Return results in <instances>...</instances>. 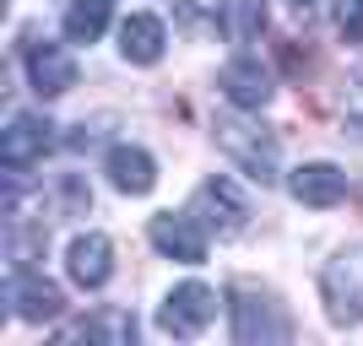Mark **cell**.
<instances>
[{
	"mask_svg": "<svg viewBox=\"0 0 363 346\" xmlns=\"http://www.w3.org/2000/svg\"><path fill=\"white\" fill-rule=\"evenodd\" d=\"M190 217H196L206 233H217V238H239L244 233V222H250V200H244V190L233 179H206L190 195Z\"/></svg>",
	"mask_w": 363,
	"mask_h": 346,
	"instance_id": "obj_4",
	"label": "cell"
},
{
	"mask_svg": "<svg viewBox=\"0 0 363 346\" xmlns=\"http://www.w3.org/2000/svg\"><path fill=\"white\" fill-rule=\"evenodd\" d=\"M217 146L244 179H255L260 190L277 184V136L266 125H250V120H217Z\"/></svg>",
	"mask_w": 363,
	"mask_h": 346,
	"instance_id": "obj_1",
	"label": "cell"
},
{
	"mask_svg": "<svg viewBox=\"0 0 363 346\" xmlns=\"http://www.w3.org/2000/svg\"><path fill=\"white\" fill-rule=\"evenodd\" d=\"M152 249L168 260H179V265H201L206 260V227L184 211V217H174V211H163V217H152Z\"/></svg>",
	"mask_w": 363,
	"mask_h": 346,
	"instance_id": "obj_8",
	"label": "cell"
},
{
	"mask_svg": "<svg viewBox=\"0 0 363 346\" xmlns=\"http://www.w3.org/2000/svg\"><path fill=\"white\" fill-rule=\"evenodd\" d=\"M347 125L363 136V71L352 76V87H347Z\"/></svg>",
	"mask_w": 363,
	"mask_h": 346,
	"instance_id": "obj_19",
	"label": "cell"
},
{
	"mask_svg": "<svg viewBox=\"0 0 363 346\" xmlns=\"http://www.w3.org/2000/svg\"><path fill=\"white\" fill-rule=\"evenodd\" d=\"M104 173L120 195H152V184H157V163H152V151H141V146H108Z\"/></svg>",
	"mask_w": 363,
	"mask_h": 346,
	"instance_id": "obj_13",
	"label": "cell"
},
{
	"mask_svg": "<svg viewBox=\"0 0 363 346\" xmlns=\"http://www.w3.org/2000/svg\"><path fill=\"white\" fill-rule=\"evenodd\" d=\"M65 271H71L76 287L98 292V287L114 276V243H108L104 233H82V238H71V249H65Z\"/></svg>",
	"mask_w": 363,
	"mask_h": 346,
	"instance_id": "obj_10",
	"label": "cell"
},
{
	"mask_svg": "<svg viewBox=\"0 0 363 346\" xmlns=\"http://www.w3.org/2000/svg\"><path fill=\"white\" fill-rule=\"evenodd\" d=\"M342 33H347V38H363V0H347V11H342Z\"/></svg>",
	"mask_w": 363,
	"mask_h": 346,
	"instance_id": "obj_20",
	"label": "cell"
},
{
	"mask_svg": "<svg viewBox=\"0 0 363 346\" xmlns=\"http://www.w3.org/2000/svg\"><path fill=\"white\" fill-rule=\"evenodd\" d=\"M11 314L28 319V325H49V319L65 314V292L44 271H16L11 276Z\"/></svg>",
	"mask_w": 363,
	"mask_h": 346,
	"instance_id": "obj_9",
	"label": "cell"
},
{
	"mask_svg": "<svg viewBox=\"0 0 363 346\" xmlns=\"http://www.w3.org/2000/svg\"><path fill=\"white\" fill-rule=\"evenodd\" d=\"M108 11H114V0H65V16L60 28L71 44H98L108 28Z\"/></svg>",
	"mask_w": 363,
	"mask_h": 346,
	"instance_id": "obj_17",
	"label": "cell"
},
{
	"mask_svg": "<svg viewBox=\"0 0 363 346\" xmlns=\"http://www.w3.org/2000/svg\"><path fill=\"white\" fill-rule=\"evenodd\" d=\"M217 87H223V98L233 108H244V114H260V108L272 103V71L260 60H250V54H239V60H228L223 76H217Z\"/></svg>",
	"mask_w": 363,
	"mask_h": 346,
	"instance_id": "obj_7",
	"label": "cell"
},
{
	"mask_svg": "<svg viewBox=\"0 0 363 346\" xmlns=\"http://www.w3.org/2000/svg\"><path fill=\"white\" fill-rule=\"evenodd\" d=\"M49 146H55V125L44 114H11V125L0 130V163H6V173H22V168L44 163Z\"/></svg>",
	"mask_w": 363,
	"mask_h": 346,
	"instance_id": "obj_6",
	"label": "cell"
},
{
	"mask_svg": "<svg viewBox=\"0 0 363 346\" xmlns=\"http://www.w3.org/2000/svg\"><path fill=\"white\" fill-rule=\"evenodd\" d=\"M288 190H293V200H298V206L325 211V206H336V200L347 195V173H342L336 163H303V168H293Z\"/></svg>",
	"mask_w": 363,
	"mask_h": 346,
	"instance_id": "obj_12",
	"label": "cell"
},
{
	"mask_svg": "<svg viewBox=\"0 0 363 346\" xmlns=\"http://www.w3.org/2000/svg\"><path fill=\"white\" fill-rule=\"evenodd\" d=\"M217 33L228 44H255L266 33V0H217Z\"/></svg>",
	"mask_w": 363,
	"mask_h": 346,
	"instance_id": "obj_16",
	"label": "cell"
},
{
	"mask_svg": "<svg viewBox=\"0 0 363 346\" xmlns=\"http://www.w3.org/2000/svg\"><path fill=\"white\" fill-rule=\"evenodd\" d=\"M28 81L38 98H60V92L76 87V60L65 54L60 44H28Z\"/></svg>",
	"mask_w": 363,
	"mask_h": 346,
	"instance_id": "obj_11",
	"label": "cell"
},
{
	"mask_svg": "<svg viewBox=\"0 0 363 346\" xmlns=\"http://www.w3.org/2000/svg\"><path fill=\"white\" fill-rule=\"evenodd\" d=\"M163 44H168V33H163L157 16L136 11V16H125V22H120V54L130 65H157V60H163Z\"/></svg>",
	"mask_w": 363,
	"mask_h": 346,
	"instance_id": "obj_14",
	"label": "cell"
},
{
	"mask_svg": "<svg viewBox=\"0 0 363 346\" xmlns=\"http://www.w3.org/2000/svg\"><path fill=\"white\" fill-rule=\"evenodd\" d=\"M60 200H65V206L76 211V217H82V211L92 206V190H87L82 179H76V173H65V179H60Z\"/></svg>",
	"mask_w": 363,
	"mask_h": 346,
	"instance_id": "obj_18",
	"label": "cell"
},
{
	"mask_svg": "<svg viewBox=\"0 0 363 346\" xmlns=\"http://www.w3.org/2000/svg\"><path fill=\"white\" fill-rule=\"evenodd\" d=\"M65 341H104V346H130L136 341V314L130 308H98V314L76 319Z\"/></svg>",
	"mask_w": 363,
	"mask_h": 346,
	"instance_id": "obj_15",
	"label": "cell"
},
{
	"mask_svg": "<svg viewBox=\"0 0 363 346\" xmlns=\"http://www.w3.org/2000/svg\"><path fill=\"white\" fill-rule=\"evenodd\" d=\"M320 298L331 325H363V238L336 249L320 271Z\"/></svg>",
	"mask_w": 363,
	"mask_h": 346,
	"instance_id": "obj_2",
	"label": "cell"
},
{
	"mask_svg": "<svg viewBox=\"0 0 363 346\" xmlns=\"http://www.w3.org/2000/svg\"><path fill=\"white\" fill-rule=\"evenodd\" d=\"M293 335V319L282 314V303L255 287H233V341L239 346H277Z\"/></svg>",
	"mask_w": 363,
	"mask_h": 346,
	"instance_id": "obj_3",
	"label": "cell"
},
{
	"mask_svg": "<svg viewBox=\"0 0 363 346\" xmlns=\"http://www.w3.org/2000/svg\"><path fill=\"white\" fill-rule=\"evenodd\" d=\"M212 314H217V292H212V287L179 282L163 298V308H157V330L174 335V341H196V335L212 325Z\"/></svg>",
	"mask_w": 363,
	"mask_h": 346,
	"instance_id": "obj_5",
	"label": "cell"
},
{
	"mask_svg": "<svg viewBox=\"0 0 363 346\" xmlns=\"http://www.w3.org/2000/svg\"><path fill=\"white\" fill-rule=\"evenodd\" d=\"M282 6H288L298 22H315V16H320V0H282Z\"/></svg>",
	"mask_w": 363,
	"mask_h": 346,
	"instance_id": "obj_21",
	"label": "cell"
}]
</instances>
